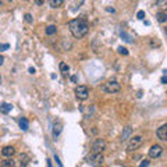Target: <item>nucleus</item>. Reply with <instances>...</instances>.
Returning <instances> with one entry per match:
<instances>
[{
    "mask_svg": "<svg viewBox=\"0 0 167 167\" xmlns=\"http://www.w3.org/2000/svg\"><path fill=\"white\" fill-rule=\"evenodd\" d=\"M156 6L162 11H164V10H167V0H156Z\"/></svg>",
    "mask_w": 167,
    "mask_h": 167,
    "instance_id": "f3484780",
    "label": "nucleus"
},
{
    "mask_svg": "<svg viewBox=\"0 0 167 167\" xmlns=\"http://www.w3.org/2000/svg\"><path fill=\"white\" fill-rule=\"evenodd\" d=\"M10 47L9 43H0V52H3V50H7Z\"/></svg>",
    "mask_w": 167,
    "mask_h": 167,
    "instance_id": "393cba45",
    "label": "nucleus"
},
{
    "mask_svg": "<svg viewBox=\"0 0 167 167\" xmlns=\"http://www.w3.org/2000/svg\"><path fill=\"white\" fill-rule=\"evenodd\" d=\"M0 82H1V77H0Z\"/></svg>",
    "mask_w": 167,
    "mask_h": 167,
    "instance_id": "c9c22d12",
    "label": "nucleus"
},
{
    "mask_svg": "<svg viewBox=\"0 0 167 167\" xmlns=\"http://www.w3.org/2000/svg\"><path fill=\"white\" fill-rule=\"evenodd\" d=\"M28 163H29V156L25 153L20 155V164H21V167H27Z\"/></svg>",
    "mask_w": 167,
    "mask_h": 167,
    "instance_id": "f8f14e48",
    "label": "nucleus"
},
{
    "mask_svg": "<svg viewBox=\"0 0 167 167\" xmlns=\"http://www.w3.org/2000/svg\"><path fill=\"white\" fill-rule=\"evenodd\" d=\"M142 144H144V136L142 135L132 136V138H130V142L127 145V150H128V152H134V150H136L138 148H141Z\"/></svg>",
    "mask_w": 167,
    "mask_h": 167,
    "instance_id": "7ed1b4c3",
    "label": "nucleus"
},
{
    "mask_svg": "<svg viewBox=\"0 0 167 167\" xmlns=\"http://www.w3.org/2000/svg\"><path fill=\"white\" fill-rule=\"evenodd\" d=\"M156 20H158L159 23H166L167 21V13H164V11H159V13L156 14Z\"/></svg>",
    "mask_w": 167,
    "mask_h": 167,
    "instance_id": "4468645a",
    "label": "nucleus"
},
{
    "mask_svg": "<svg viewBox=\"0 0 167 167\" xmlns=\"http://www.w3.org/2000/svg\"><path fill=\"white\" fill-rule=\"evenodd\" d=\"M100 89L103 90L104 93H117L121 89V85L117 81L113 79V81H107V82H104V84H102Z\"/></svg>",
    "mask_w": 167,
    "mask_h": 167,
    "instance_id": "f03ea898",
    "label": "nucleus"
},
{
    "mask_svg": "<svg viewBox=\"0 0 167 167\" xmlns=\"http://www.w3.org/2000/svg\"><path fill=\"white\" fill-rule=\"evenodd\" d=\"M88 160H89L90 164H100L103 162V156H102V153H93L92 156H89Z\"/></svg>",
    "mask_w": 167,
    "mask_h": 167,
    "instance_id": "0eeeda50",
    "label": "nucleus"
},
{
    "mask_svg": "<svg viewBox=\"0 0 167 167\" xmlns=\"http://www.w3.org/2000/svg\"><path fill=\"white\" fill-rule=\"evenodd\" d=\"M0 7H1V1H0Z\"/></svg>",
    "mask_w": 167,
    "mask_h": 167,
    "instance_id": "f704fd0d",
    "label": "nucleus"
},
{
    "mask_svg": "<svg viewBox=\"0 0 167 167\" xmlns=\"http://www.w3.org/2000/svg\"><path fill=\"white\" fill-rule=\"evenodd\" d=\"M24 20H25V21H27V23L28 24H31L32 23V21H34V20H32V15H31V14H25V15H24Z\"/></svg>",
    "mask_w": 167,
    "mask_h": 167,
    "instance_id": "5701e85b",
    "label": "nucleus"
},
{
    "mask_svg": "<svg viewBox=\"0 0 167 167\" xmlns=\"http://www.w3.org/2000/svg\"><path fill=\"white\" fill-rule=\"evenodd\" d=\"M54 159H56V163L59 164V167H63V164H61V162L59 160V158H57V156H54Z\"/></svg>",
    "mask_w": 167,
    "mask_h": 167,
    "instance_id": "cd10ccee",
    "label": "nucleus"
},
{
    "mask_svg": "<svg viewBox=\"0 0 167 167\" xmlns=\"http://www.w3.org/2000/svg\"><path fill=\"white\" fill-rule=\"evenodd\" d=\"M49 4L53 9H59V7H61L64 4V0H49Z\"/></svg>",
    "mask_w": 167,
    "mask_h": 167,
    "instance_id": "ddd939ff",
    "label": "nucleus"
},
{
    "mask_svg": "<svg viewBox=\"0 0 167 167\" xmlns=\"http://www.w3.org/2000/svg\"><path fill=\"white\" fill-rule=\"evenodd\" d=\"M136 18H138V20H144L145 18V11H142V10L138 11V13H136Z\"/></svg>",
    "mask_w": 167,
    "mask_h": 167,
    "instance_id": "b1692460",
    "label": "nucleus"
},
{
    "mask_svg": "<svg viewBox=\"0 0 167 167\" xmlns=\"http://www.w3.org/2000/svg\"><path fill=\"white\" fill-rule=\"evenodd\" d=\"M29 72H31V74H35V68H29Z\"/></svg>",
    "mask_w": 167,
    "mask_h": 167,
    "instance_id": "2f4dec72",
    "label": "nucleus"
},
{
    "mask_svg": "<svg viewBox=\"0 0 167 167\" xmlns=\"http://www.w3.org/2000/svg\"><path fill=\"white\" fill-rule=\"evenodd\" d=\"M28 125H29V124H28V120H27V118H25V117L20 118V128H21L23 131H27V130H28Z\"/></svg>",
    "mask_w": 167,
    "mask_h": 167,
    "instance_id": "2eb2a0df",
    "label": "nucleus"
},
{
    "mask_svg": "<svg viewBox=\"0 0 167 167\" xmlns=\"http://www.w3.org/2000/svg\"><path fill=\"white\" fill-rule=\"evenodd\" d=\"M61 123H57V124H56V123H54V125H53V135L54 136H59V134L60 132H61Z\"/></svg>",
    "mask_w": 167,
    "mask_h": 167,
    "instance_id": "dca6fc26",
    "label": "nucleus"
},
{
    "mask_svg": "<svg viewBox=\"0 0 167 167\" xmlns=\"http://www.w3.org/2000/svg\"><path fill=\"white\" fill-rule=\"evenodd\" d=\"M71 81H72V82H77V77H75V75H72V77H71Z\"/></svg>",
    "mask_w": 167,
    "mask_h": 167,
    "instance_id": "7c9ffc66",
    "label": "nucleus"
},
{
    "mask_svg": "<svg viewBox=\"0 0 167 167\" xmlns=\"http://www.w3.org/2000/svg\"><path fill=\"white\" fill-rule=\"evenodd\" d=\"M148 166H149V160L148 159H145V160H142L139 163V167H148Z\"/></svg>",
    "mask_w": 167,
    "mask_h": 167,
    "instance_id": "a878e982",
    "label": "nucleus"
},
{
    "mask_svg": "<svg viewBox=\"0 0 167 167\" xmlns=\"http://www.w3.org/2000/svg\"><path fill=\"white\" fill-rule=\"evenodd\" d=\"M35 3H36L38 6H42L43 3H45V0H35Z\"/></svg>",
    "mask_w": 167,
    "mask_h": 167,
    "instance_id": "bb28decb",
    "label": "nucleus"
},
{
    "mask_svg": "<svg viewBox=\"0 0 167 167\" xmlns=\"http://www.w3.org/2000/svg\"><path fill=\"white\" fill-rule=\"evenodd\" d=\"M164 34L167 35V27H164Z\"/></svg>",
    "mask_w": 167,
    "mask_h": 167,
    "instance_id": "72a5a7b5",
    "label": "nucleus"
},
{
    "mask_svg": "<svg viewBox=\"0 0 167 167\" xmlns=\"http://www.w3.org/2000/svg\"><path fill=\"white\" fill-rule=\"evenodd\" d=\"M131 132H132L131 125H127L125 128H124L123 134H121V141H127V139H128V138H130V135H131Z\"/></svg>",
    "mask_w": 167,
    "mask_h": 167,
    "instance_id": "9b49d317",
    "label": "nucleus"
},
{
    "mask_svg": "<svg viewBox=\"0 0 167 167\" xmlns=\"http://www.w3.org/2000/svg\"><path fill=\"white\" fill-rule=\"evenodd\" d=\"M74 92H75V96H77L78 100H85V99H88V96H89V89H88V86H85V85H78Z\"/></svg>",
    "mask_w": 167,
    "mask_h": 167,
    "instance_id": "20e7f679",
    "label": "nucleus"
},
{
    "mask_svg": "<svg viewBox=\"0 0 167 167\" xmlns=\"http://www.w3.org/2000/svg\"><path fill=\"white\" fill-rule=\"evenodd\" d=\"M47 167H52V162L50 160H47Z\"/></svg>",
    "mask_w": 167,
    "mask_h": 167,
    "instance_id": "473e14b6",
    "label": "nucleus"
},
{
    "mask_svg": "<svg viewBox=\"0 0 167 167\" xmlns=\"http://www.w3.org/2000/svg\"><path fill=\"white\" fill-rule=\"evenodd\" d=\"M117 50H118V53H120V54H124V56H127V54H128V50H127L125 47H123V46H120Z\"/></svg>",
    "mask_w": 167,
    "mask_h": 167,
    "instance_id": "4be33fe9",
    "label": "nucleus"
},
{
    "mask_svg": "<svg viewBox=\"0 0 167 167\" xmlns=\"http://www.w3.org/2000/svg\"><path fill=\"white\" fill-rule=\"evenodd\" d=\"M4 63V57H3V56H1V54H0V66H1V64Z\"/></svg>",
    "mask_w": 167,
    "mask_h": 167,
    "instance_id": "c756f323",
    "label": "nucleus"
},
{
    "mask_svg": "<svg viewBox=\"0 0 167 167\" xmlns=\"http://www.w3.org/2000/svg\"><path fill=\"white\" fill-rule=\"evenodd\" d=\"M1 167H14V160L11 158L4 159V160L1 162Z\"/></svg>",
    "mask_w": 167,
    "mask_h": 167,
    "instance_id": "a211bd4d",
    "label": "nucleus"
},
{
    "mask_svg": "<svg viewBox=\"0 0 167 167\" xmlns=\"http://www.w3.org/2000/svg\"><path fill=\"white\" fill-rule=\"evenodd\" d=\"M11 109H13V106L10 103H1L0 104V113H3V114H9L10 112H11Z\"/></svg>",
    "mask_w": 167,
    "mask_h": 167,
    "instance_id": "9d476101",
    "label": "nucleus"
},
{
    "mask_svg": "<svg viewBox=\"0 0 167 167\" xmlns=\"http://www.w3.org/2000/svg\"><path fill=\"white\" fill-rule=\"evenodd\" d=\"M121 38H123V39H124L125 42H128V43H132V42H134V38H132L131 35L125 34V32H121Z\"/></svg>",
    "mask_w": 167,
    "mask_h": 167,
    "instance_id": "aec40b11",
    "label": "nucleus"
},
{
    "mask_svg": "<svg viewBox=\"0 0 167 167\" xmlns=\"http://www.w3.org/2000/svg\"><path fill=\"white\" fill-rule=\"evenodd\" d=\"M14 153H15V149H14L13 146H4V148L1 149V155L6 156V158H11Z\"/></svg>",
    "mask_w": 167,
    "mask_h": 167,
    "instance_id": "1a4fd4ad",
    "label": "nucleus"
},
{
    "mask_svg": "<svg viewBox=\"0 0 167 167\" xmlns=\"http://www.w3.org/2000/svg\"><path fill=\"white\" fill-rule=\"evenodd\" d=\"M68 28H70V32L72 34L74 38L81 39L89 31V24L85 18H74L68 23Z\"/></svg>",
    "mask_w": 167,
    "mask_h": 167,
    "instance_id": "f257e3e1",
    "label": "nucleus"
},
{
    "mask_svg": "<svg viewBox=\"0 0 167 167\" xmlns=\"http://www.w3.org/2000/svg\"><path fill=\"white\" fill-rule=\"evenodd\" d=\"M162 84H167V75H163L162 77Z\"/></svg>",
    "mask_w": 167,
    "mask_h": 167,
    "instance_id": "c85d7f7f",
    "label": "nucleus"
},
{
    "mask_svg": "<svg viewBox=\"0 0 167 167\" xmlns=\"http://www.w3.org/2000/svg\"><path fill=\"white\" fill-rule=\"evenodd\" d=\"M68 70H70V66L66 63H60V71L61 72H67Z\"/></svg>",
    "mask_w": 167,
    "mask_h": 167,
    "instance_id": "412c9836",
    "label": "nucleus"
},
{
    "mask_svg": "<svg viewBox=\"0 0 167 167\" xmlns=\"http://www.w3.org/2000/svg\"><path fill=\"white\" fill-rule=\"evenodd\" d=\"M156 134H158L159 139H162V141H167V124H164V125H162L160 128H158V131H156Z\"/></svg>",
    "mask_w": 167,
    "mask_h": 167,
    "instance_id": "6e6552de",
    "label": "nucleus"
},
{
    "mask_svg": "<svg viewBox=\"0 0 167 167\" xmlns=\"http://www.w3.org/2000/svg\"><path fill=\"white\" fill-rule=\"evenodd\" d=\"M106 149V141L104 139H96L92 145V150H93V153H102L103 150Z\"/></svg>",
    "mask_w": 167,
    "mask_h": 167,
    "instance_id": "39448f33",
    "label": "nucleus"
},
{
    "mask_svg": "<svg viewBox=\"0 0 167 167\" xmlns=\"http://www.w3.org/2000/svg\"><path fill=\"white\" fill-rule=\"evenodd\" d=\"M163 153V148L160 145H153L152 148L149 149V156L152 159H156V158H160Z\"/></svg>",
    "mask_w": 167,
    "mask_h": 167,
    "instance_id": "423d86ee",
    "label": "nucleus"
},
{
    "mask_svg": "<svg viewBox=\"0 0 167 167\" xmlns=\"http://www.w3.org/2000/svg\"><path fill=\"white\" fill-rule=\"evenodd\" d=\"M46 35H53V34H56L57 32V27L56 25H49V27L46 28Z\"/></svg>",
    "mask_w": 167,
    "mask_h": 167,
    "instance_id": "6ab92c4d",
    "label": "nucleus"
}]
</instances>
